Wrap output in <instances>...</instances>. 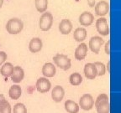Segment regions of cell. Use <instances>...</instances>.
<instances>
[{
  "mask_svg": "<svg viewBox=\"0 0 121 113\" xmlns=\"http://www.w3.org/2000/svg\"><path fill=\"white\" fill-rule=\"evenodd\" d=\"M109 65H110V61L108 62V65H107V67H108V71L110 72V69H109Z\"/></svg>",
  "mask_w": 121,
  "mask_h": 113,
  "instance_id": "30",
  "label": "cell"
},
{
  "mask_svg": "<svg viewBox=\"0 0 121 113\" xmlns=\"http://www.w3.org/2000/svg\"><path fill=\"white\" fill-rule=\"evenodd\" d=\"M43 46L42 40L40 38H33L29 44V49L31 53H38L40 52Z\"/></svg>",
  "mask_w": 121,
  "mask_h": 113,
  "instance_id": "13",
  "label": "cell"
},
{
  "mask_svg": "<svg viewBox=\"0 0 121 113\" xmlns=\"http://www.w3.org/2000/svg\"><path fill=\"white\" fill-rule=\"evenodd\" d=\"M3 4H4V0H0V8H2Z\"/></svg>",
  "mask_w": 121,
  "mask_h": 113,
  "instance_id": "32",
  "label": "cell"
},
{
  "mask_svg": "<svg viewBox=\"0 0 121 113\" xmlns=\"http://www.w3.org/2000/svg\"><path fill=\"white\" fill-rule=\"evenodd\" d=\"M24 28V24L22 20L18 18L10 19L7 22L6 24V30L10 34H18L21 32Z\"/></svg>",
  "mask_w": 121,
  "mask_h": 113,
  "instance_id": "2",
  "label": "cell"
},
{
  "mask_svg": "<svg viewBox=\"0 0 121 113\" xmlns=\"http://www.w3.org/2000/svg\"><path fill=\"white\" fill-rule=\"evenodd\" d=\"M94 101L90 94H84L79 100V106L84 111H89L93 107Z\"/></svg>",
  "mask_w": 121,
  "mask_h": 113,
  "instance_id": "5",
  "label": "cell"
},
{
  "mask_svg": "<svg viewBox=\"0 0 121 113\" xmlns=\"http://www.w3.org/2000/svg\"><path fill=\"white\" fill-rule=\"evenodd\" d=\"M96 28L101 35L107 36L109 34V27L108 24V21L105 18H99L96 21Z\"/></svg>",
  "mask_w": 121,
  "mask_h": 113,
  "instance_id": "6",
  "label": "cell"
},
{
  "mask_svg": "<svg viewBox=\"0 0 121 113\" xmlns=\"http://www.w3.org/2000/svg\"><path fill=\"white\" fill-rule=\"evenodd\" d=\"M87 4L90 8H93L95 6V0H87Z\"/></svg>",
  "mask_w": 121,
  "mask_h": 113,
  "instance_id": "29",
  "label": "cell"
},
{
  "mask_svg": "<svg viewBox=\"0 0 121 113\" xmlns=\"http://www.w3.org/2000/svg\"><path fill=\"white\" fill-rule=\"evenodd\" d=\"M65 96V90L62 86L56 85L51 91V97L55 102H60Z\"/></svg>",
  "mask_w": 121,
  "mask_h": 113,
  "instance_id": "10",
  "label": "cell"
},
{
  "mask_svg": "<svg viewBox=\"0 0 121 113\" xmlns=\"http://www.w3.org/2000/svg\"><path fill=\"white\" fill-rule=\"evenodd\" d=\"M7 58H8L7 54L4 51H0V65L5 62V60H7Z\"/></svg>",
  "mask_w": 121,
  "mask_h": 113,
  "instance_id": "27",
  "label": "cell"
},
{
  "mask_svg": "<svg viewBox=\"0 0 121 113\" xmlns=\"http://www.w3.org/2000/svg\"><path fill=\"white\" fill-rule=\"evenodd\" d=\"M72 29V24L69 19H64L60 21L59 24V30L60 34H69Z\"/></svg>",
  "mask_w": 121,
  "mask_h": 113,
  "instance_id": "16",
  "label": "cell"
},
{
  "mask_svg": "<svg viewBox=\"0 0 121 113\" xmlns=\"http://www.w3.org/2000/svg\"><path fill=\"white\" fill-rule=\"evenodd\" d=\"M56 66L52 63H45L42 67V74L45 78L53 77L56 75Z\"/></svg>",
  "mask_w": 121,
  "mask_h": 113,
  "instance_id": "17",
  "label": "cell"
},
{
  "mask_svg": "<svg viewBox=\"0 0 121 113\" xmlns=\"http://www.w3.org/2000/svg\"><path fill=\"white\" fill-rule=\"evenodd\" d=\"M13 70V65L9 62L4 63L2 68L0 69V73L4 77H9L11 76Z\"/></svg>",
  "mask_w": 121,
  "mask_h": 113,
  "instance_id": "21",
  "label": "cell"
},
{
  "mask_svg": "<svg viewBox=\"0 0 121 113\" xmlns=\"http://www.w3.org/2000/svg\"><path fill=\"white\" fill-rule=\"evenodd\" d=\"M87 37V30L84 28H76L73 33V38L77 42H82Z\"/></svg>",
  "mask_w": 121,
  "mask_h": 113,
  "instance_id": "19",
  "label": "cell"
},
{
  "mask_svg": "<svg viewBox=\"0 0 121 113\" xmlns=\"http://www.w3.org/2000/svg\"><path fill=\"white\" fill-rule=\"evenodd\" d=\"M35 5L38 12L44 13L47 9L48 0H35Z\"/></svg>",
  "mask_w": 121,
  "mask_h": 113,
  "instance_id": "22",
  "label": "cell"
},
{
  "mask_svg": "<svg viewBox=\"0 0 121 113\" xmlns=\"http://www.w3.org/2000/svg\"><path fill=\"white\" fill-rule=\"evenodd\" d=\"M94 16L90 12H83L79 16V23L82 26H89L93 23Z\"/></svg>",
  "mask_w": 121,
  "mask_h": 113,
  "instance_id": "12",
  "label": "cell"
},
{
  "mask_svg": "<svg viewBox=\"0 0 121 113\" xmlns=\"http://www.w3.org/2000/svg\"><path fill=\"white\" fill-rule=\"evenodd\" d=\"M22 94V90L21 87L18 85H13L10 87L9 90V96L12 100H18L19 99Z\"/></svg>",
  "mask_w": 121,
  "mask_h": 113,
  "instance_id": "18",
  "label": "cell"
},
{
  "mask_svg": "<svg viewBox=\"0 0 121 113\" xmlns=\"http://www.w3.org/2000/svg\"><path fill=\"white\" fill-rule=\"evenodd\" d=\"M36 90L40 93L48 92L51 90V84L50 81L45 77H40L36 81Z\"/></svg>",
  "mask_w": 121,
  "mask_h": 113,
  "instance_id": "7",
  "label": "cell"
},
{
  "mask_svg": "<svg viewBox=\"0 0 121 113\" xmlns=\"http://www.w3.org/2000/svg\"><path fill=\"white\" fill-rule=\"evenodd\" d=\"M109 11V4L104 0L98 2L95 5V13L98 16H104Z\"/></svg>",
  "mask_w": 121,
  "mask_h": 113,
  "instance_id": "9",
  "label": "cell"
},
{
  "mask_svg": "<svg viewBox=\"0 0 121 113\" xmlns=\"http://www.w3.org/2000/svg\"><path fill=\"white\" fill-rule=\"evenodd\" d=\"M13 113H27V108L23 103H17L13 105Z\"/></svg>",
  "mask_w": 121,
  "mask_h": 113,
  "instance_id": "26",
  "label": "cell"
},
{
  "mask_svg": "<svg viewBox=\"0 0 121 113\" xmlns=\"http://www.w3.org/2000/svg\"><path fill=\"white\" fill-rule=\"evenodd\" d=\"M69 81H70L71 85L77 86V85H79L82 82V75L79 73L76 72V73H73L70 75Z\"/></svg>",
  "mask_w": 121,
  "mask_h": 113,
  "instance_id": "23",
  "label": "cell"
},
{
  "mask_svg": "<svg viewBox=\"0 0 121 113\" xmlns=\"http://www.w3.org/2000/svg\"><path fill=\"white\" fill-rule=\"evenodd\" d=\"M11 80L14 83H20L25 77V72L20 66H14L13 73L11 75Z\"/></svg>",
  "mask_w": 121,
  "mask_h": 113,
  "instance_id": "11",
  "label": "cell"
},
{
  "mask_svg": "<svg viewBox=\"0 0 121 113\" xmlns=\"http://www.w3.org/2000/svg\"><path fill=\"white\" fill-rule=\"evenodd\" d=\"M104 41L99 36H93L89 40V48L94 54H98Z\"/></svg>",
  "mask_w": 121,
  "mask_h": 113,
  "instance_id": "8",
  "label": "cell"
},
{
  "mask_svg": "<svg viewBox=\"0 0 121 113\" xmlns=\"http://www.w3.org/2000/svg\"><path fill=\"white\" fill-rule=\"evenodd\" d=\"M53 60L56 65L63 70H67L71 68V60L66 55L56 54L53 57Z\"/></svg>",
  "mask_w": 121,
  "mask_h": 113,
  "instance_id": "3",
  "label": "cell"
},
{
  "mask_svg": "<svg viewBox=\"0 0 121 113\" xmlns=\"http://www.w3.org/2000/svg\"><path fill=\"white\" fill-rule=\"evenodd\" d=\"M105 53L108 55H110V41L109 40L105 44Z\"/></svg>",
  "mask_w": 121,
  "mask_h": 113,
  "instance_id": "28",
  "label": "cell"
},
{
  "mask_svg": "<svg viewBox=\"0 0 121 113\" xmlns=\"http://www.w3.org/2000/svg\"><path fill=\"white\" fill-rule=\"evenodd\" d=\"M40 28L42 31H48L53 24V15L51 13H44L40 18Z\"/></svg>",
  "mask_w": 121,
  "mask_h": 113,
  "instance_id": "4",
  "label": "cell"
},
{
  "mask_svg": "<svg viewBox=\"0 0 121 113\" xmlns=\"http://www.w3.org/2000/svg\"><path fill=\"white\" fill-rule=\"evenodd\" d=\"M96 67V70H97V75L98 76H102L105 74L106 71V69H105V65L103 64L102 62H95L93 63Z\"/></svg>",
  "mask_w": 121,
  "mask_h": 113,
  "instance_id": "25",
  "label": "cell"
},
{
  "mask_svg": "<svg viewBox=\"0 0 121 113\" xmlns=\"http://www.w3.org/2000/svg\"><path fill=\"white\" fill-rule=\"evenodd\" d=\"M87 54V46L85 43H82L78 45L75 50V58L78 60H84Z\"/></svg>",
  "mask_w": 121,
  "mask_h": 113,
  "instance_id": "15",
  "label": "cell"
},
{
  "mask_svg": "<svg viewBox=\"0 0 121 113\" xmlns=\"http://www.w3.org/2000/svg\"><path fill=\"white\" fill-rule=\"evenodd\" d=\"M3 99H4V96L3 94H0V101H1Z\"/></svg>",
  "mask_w": 121,
  "mask_h": 113,
  "instance_id": "31",
  "label": "cell"
},
{
  "mask_svg": "<svg viewBox=\"0 0 121 113\" xmlns=\"http://www.w3.org/2000/svg\"><path fill=\"white\" fill-rule=\"evenodd\" d=\"M84 75L89 80H94L97 76V70L93 63H87L84 66Z\"/></svg>",
  "mask_w": 121,
  "mask_h": 113,
  "instance_id": "14",
  "label": "cell"
},
{
  "mask_svg": "<svg viewBox=\"0 0 121 113\" xmlns=\"http://www.w3.org/2000/svg\"><path fill=\"white\" fill-rule=\"evenodd\" d=\"M64 106L68 113H78L79 111V105L72 100L66 101Z\"/></svg>",
  "mask_w": 121,
  "mask_h": 113,
  "instance_id": "20",
  "label": "cell"
},
{
  "mask_svg": "<svg viewBox=\"0 0 121 113\" xmlns=\"http://www.w3.org/2000/svg\"><path fill=\"white\" fill-rule=\"evenodd\" d=\"M94 104L98 113H109L110 105L108 101V95L104 93L98 95Z\"/></svg>",
  "mask_w": 121,
  "mask_h": 113,
  "instance_id": "1",
  "label": "cell"
},
{
  "mask_svg": "<svg viewBox=\"0 0 121 113\" xmlns=\"http://www.w3.org/2000/svg\"><path fill=\"white\" fill-rule=\"evenodd\" d=\"M12 108L9 102L5 98L0 101V113H11Z\"/></svg>",
  "mask_w": 121,
  "mask_h": 113,
  "instance_id": "24",
  "label": "cell"
}]
</instances>
